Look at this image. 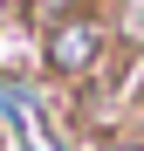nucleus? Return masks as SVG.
<instances>
[{
  "mask_svg": "<svg viewBox=\"0 0 144 151\" xmlns=\"http://www.w3.org/2000/svg\"><path fill=\"white\" fill-rule=\"evenodd\" d=\"M21 14L41 35V76H55V83H89L103 69V55L117 48L110 14H96V7H21Z\"/></svg>",
  "mask_w": 144,
  "mask_h": 151,
  "instance_id": "f257e3e1",
  "label": "nucleus"
},
{
  "mask_svg": "<svg viewBox=\"0 0 144 151\" xmlns=\"http://www.w3.org/2000/svg\"><path fill=\"white\" fill-rule=\"evenodd\" d=\"M14 151H21V144H14Z\"/></svg>",
  "mask_w": 144,
  "mask_h": 151,
  "instance_id": "7ed1b4c3",
  "label": "nucleus"
},
{
  "mask_svg": "<svg viewBox=\"0 0 144 151\" xmlns=\"http://www.w3.org/2000/svg\"><path fill=\"white\" fill-rule=\"evenodd\" d=\"M110 28H117V41H124V48H144V7H117Z\"/></svg>",
  "mask_w": 144,
  "mask_h": 151,
  "instance_id": "f03ea898",
  "label": "nucleus"
}]
</instances>
